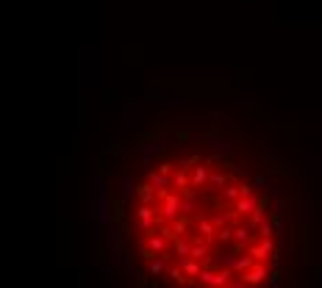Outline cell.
I'll use <instances>...</instances> for the list:
<instances>
[{"label": "cell", "instance_id": "cell-1", "mask_svg": "<svg viewBox=\"0 0 322 288\" xmlns=\"http://www.w3.org/2000/svg\"><path fill=\"white\" fill-rule=\"evenodd\" d=\"M264 274H267L264 269H255V272H250V274H247V283H258V280H264Z\"/></svg>", "mask_w": 322, "mask_h": 288}]
</instances>
